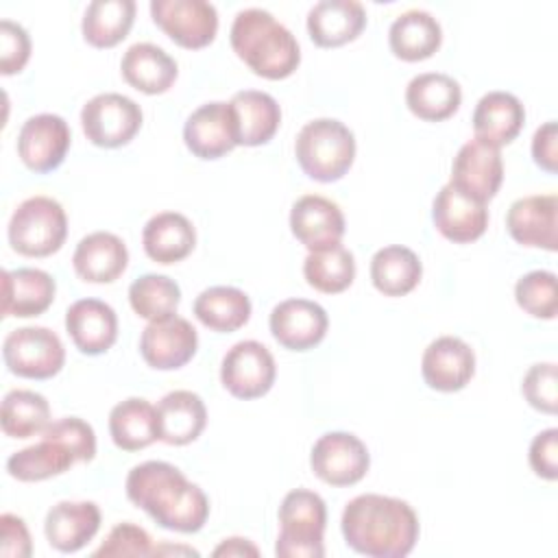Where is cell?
Returning <instances> with one entry per match:
<instances>
[{
    "label": "cell",
    "mask_w": 558,
    "mask_h": 558,
    "mask_svg": "<svg viewBox=\"0 0 558 558\" xmlns=\"http://www.w3.org/2000/svg\"><path fill=\"white\" fill-rule=\"evenodd\" d=\"M126 497L150 519L174 532H198L209 517V499L174 464L148 460L126 475Z\"/></svg>",
    "instance_id": "1"
},
{
    "label": "cell",
    "mask_w": 558,
    "mask_h": 558,
    "mask_svg": "<svg viewBox=\"0 0 558 558\" xmlns=\"http://www.w3.org/2000/svg\"><path fill=\"white\" fill-rule=\"evenodd\" d=\"M342 536L368 558H403L418 541V517L412 506L386 495H357L342 512Z\"/></svg>",
    "instance_id": "2"
},
{
    "label": "cell",
    "mask_w": 558,
    "mask_h": 558,
    "mask_svg": "<svg viewBox=\"0 0 558 558\" xmlns=\"http://www.w3.org/2000/svg\"><path fill=\"white\" fill-rule=\"evenodd\" d=\"M229 39L233 52L257 76L279 81L290 76L301 63L294 35L264 9L251 7L240 11L231 24Z\"/></svg>",
    "instance_id": "3"
},
{
    "label": "cell",
    "mask_w": 558,
    "mask_h": 558,
    "mask_svg": "<svg viewBox=\"0 0 558 558\" xmlns=\"http://www.w3.org/2000/svg\"><path fill=\"white\" fill-rule=\"evenodd\" d=\"M294 153L310 179L331 183L349 172L355 159V137L340 120L318 118L299 131Z\"/></svg>",
    "instance_id": "4"
},
{
    "label": "cell",
    "mask_w": 558,
    "mask_h": 558,
    "mask_svg": "<svg viewBox=\"0 0 558 558\" xmlns=\"http://www.w3.org/2000/svg\"><path fill=\"white\" fill-rule=\"evenodd\" d=\"M279 525L275 554L279 558H323V534L327 525V506L323 497L307 488L290 490L279 506Z\"/></svg>",
    "instance_id": "5"
},
{
    "label": "cell",
    "mask_w": 558,
    "mask_h": 558,
    "mask_svg": "<svg viewBox=\"0 0 558 558\" xmlns=\"http://www.w3.org/2000/svg\"><path fill=\"white\" fill-rule=\"evenodd\" d=\"M68 235V218L59 201L31 196L17 205L9 220V244L26 257H48L57 253Z\"/></svg>",
    "instance_id": "6"
},
{
    "label": "cell",
    "mask_w": 558,
    "mask_h": 558,
    "mask_svg": "<svg viewBox=\"0 0 558 558\" xmlns=\"http://www.w3.org/2000/svg\"><path fill=\"white\" fill-rule=\"evenodd\" d=\"M7 368L26 379H48L63 368L65 349L61 338L48 327H20L2 342Z\"/></svg>",
    "instance_id": "7"
},
{
    "label": "cell",
    "mask_w": 558,
    "mask_h": 558,
    "mask_svg": "<svg viewBox=\"0 0 558 558\" xmlns=\"http://www.w3.org/2000/svg\"><path fill=\"white\" fill-rule=\"evenodd\" d=\"M81 124L92 144L100 148H118L129 144L140 131L142 109L129 96L105 92L83 105Z\"/></svg>",
    "instance_id": "8"
},
{
    "label": "cell",
    "mask_w": 558,
    "mask_h": 558,
    "mask_svg": "<svg viewBox=\"0 0 558 558\" xmlns=\"http://www.w3.org/2000/svg\"><path fill=\"white\" fill-rule=\"evenodd\" d=\"M153 22L181 48L198 50L218 33V11L207 0H153Z\"/></svg>",
    "instance_id": "9"
},
{
    "label": "cell",
    "mask_w": 558,
    "mask_h": 558,
    "mask_svg": "<svg viewBox=\"0 0 558 558\" xmlns=\"http://www.w3.org/2000/svg\"><path fill=\"white\" fill-rule=\"evenodd\" d=\"M310 466L325 484L351 486L366 475L371 456L366 445L355 434L327 432L314 442Z\"/></svg>",
    "instance_id": "10"
},
{
    "label": "cell",
    "mask_w": 558,
    "mask_h": 558,
    "mask_svg": "<svg viewBox=\"0 0 558 558\" xmlns=\"http://www.w3.org/2000/svg\"><path fill=\"white\" fill-rule=\"evenodd\" d=\"M275 357L257 340L235 342L222 357L220 381L238 399H257L275 384Z\"/></svg>",
    "instance_id": "11"
},
{
    "label": "cell",
    "mask_w": 558,
    "mask_h": 558,
    "mask_svg": "<svg viewBox=\"0 0 558 558\" xmlns=\"http://www.w3.org/2000/svg\"><path fill=\"white\" fill-rule=\"evenodd\" d=\"M198 347V333L187 318L177 314L150 320L140 336L144 362L157 371H174L187 364Z\"/></svg>",
    "instance_id": "12"
},
{
    "label": "cell",
    "mask_w": 558,
    "mask_h": 558,
    "mask_svg": "<svg viewBox=\"0 0 558 558\" xmlns=\"http://www.w3.org/2000/svg\"><path fill=\"white\" fill-rule=\"evenodd\" d=\"M70 140V126L61 116L37 113L17 133V155L33 172H52L63 163Z\"/></svg>",
    "instance_id": "13"
},
{
    "label": "cell",
    "mask_w": 558,
    "mask_h": 558,
    "mask_svg": "<svg viewBox=\"0 0 558 558\" xmlns=\"http://www.w3.org/2000/svg\"><path fill=\"white\" fill-rule=\"evenodd\" d=\"M183 140L198 159H218L238 144V124L229 102H205L185 120Z\"/></svg>",
    "instance_id": "14"
},
{
    "label": "cell",
    "mask_w": 558,
    "mask_h": 558,
    "mask_svg": "<svg viewBox=\"0 0 558 558\" xmlns=\"http://www.w3.org/2000/svg\"><path fill=\"white\" fill-rule=\"evenodd\" d=\"M504 181V161L499 148L471 140L460 146L451 166V185L466 196L488 203Z\"/></svg>",
    "instance_id": "15"
},
{
    "label": "cell",
    "mask_w": 558,
    "mask_h": 558,
    "mask_svg": "<svg viewBox=\"0 0 558 558\" xmlns=\"http://www.w3.org/2000/svg\"><path fill=\"white\" fill-rule=\"evenodd\" d=\"M556 214H558L556 194L523 196L510 205L506 214V227L514 242L554 253L558 246Z\"/></svg>",
    "instance_id": "16"
},
{
    "label": "cell",
    "mask_w": 558,
    "mask_h": 558,
    "mask_svg": "<svg viewBox=\"0 0 558 558\" xmlns=\"http://www.w3.org/2000/svg\"><path fill=\"white\" fill-rule=\"evenodd\" d=\"M327 327V312L307 299H286L270 312V333L290 351L316 347L325 338Z\"/></svg>",
    "instance_id": "17"
},
{
    "label": "cell",
    "mask_w": 558,
    "mask_h": 558,
    "mask_svg": "<svg viewBox=\"0 0 558 558\" xmlns=\"http://www.w3.org/2000/svg\"><path fill=\"white\" fill-rule=\"evenodd\" d=\"M421 373L425 384L434 390H462L475 373V353L462 338L440 336L427 344L421 360Z\"/></svg>",
    "instance_id": "18"
},
{
    "label": "cell",
    "mask_w": 558,
    "mask_h": 558,
    "mask_svg": "<svg viewBox=\"0 0 558 558\" xmlns=\"http://www.w3.org/2000/svg\"><path fill=\"white\" fill-rule=\"evenodd\" d=\"M432 220L442 238L456 244H466L484 235L488 227V209L484 203L447 183L434 198Z\"/></svg>",
    "instance_id": "19"
},
{
    "label": "cell",
    "mask_w": 558,
    "mask_h": 558,
    "mask_svg": "<svg viewBox=\"0 0 558 558\" xmlns=\"http://www.w3.org/2000/svg\"><path fill=\"white\" fill-rule=\"evenodd\" d=\"M290 229L305 248L320 251L340 244L344 235V216L333 201L320 194H305L292 205Z\"/></svg>",
    "instance_id": "20"
},
{
    "label": "cell",
    "mask_w": 558,
    "mask_h": 558,
    "mask_svg": "<svg viewBox=\"0 0 558 558\" xmlns=\"http://www.w3.org/2000/svg\"><path fill=\"white\" fill-rule=\"evenodd\" d=\"M65 329L81 353L100 355L118 338V316L100 299H78L65 312Z\"/></svg>",
    "instance_id": "21"
},
{
    "label": "cell",
    "mask_w": 558,
    "mask_h": 558,
    "mask_svg": "<svg viewBox=\"0 0 558 558\" xmlns=\"http://www.w3.org/2000/svg\"><path fill=\"white\" fill-rule=\"evenodd\" d=\"M100 530V510L94 501H59L44 521L48 543L63 554L85 547Z\"/></svg>",
    "instance_id": "22"
},
{
    "label": "cell",
    "mask_w": 558,
    "mask_h": 558,
    "mask_svg": "<svg viewBox=\"0 0 558 558\" xmlns=\"http://www.w3.org/2000/svg\"><path fill=\"white\" fill-rule=\"evenodd\" d=\"M129 264L126 244L109 231H94L85 235L72 255V266L83 281L111 283Z\"/></svg>",
    "instance_id": "23"
},
{
    "label": "cell",
    "mask_w": 558,
    "mask_h": 558,
    "mask_svg": "<svg viewBox=\"0 0 558 558\" xmlns=\"http://www.w3.org/2000/svg\"><path fill=\"white\" fill-rule=\"evenodd\" d=\"M366 26V11L355 0H320L307 13V33L320 48L353 41Z\"/></svg>",
    "instance_id": "24"
},
{
    "label": "cell",
    "mask_w": 558,
    "mask_h": 558,
    "mask_svg": "<svg viewBox=\"0 0 558 558\" xmlns=\"http://www.w3.org/2000/svg\"><path fill=\"white\" fill-rule=\"evenodd\" d=\"M525 109L521 100L510 92L484 94L473 111L475 140L501 148L510 144L523 129Z\"/></svg>",
    "instance_id": "25"
},
{
    "label": "cell",
    "mask_w": 558,
    "mask_h": 558,
    "mask_svg": "<svg viewBox=\"0 0 558 558\" xmlns=\"http://www.w3.org/2000/svg\"><path fill=\"white\" fill-rule=\"evenodd\" d=\"M54 292L57 283L46 270H2V316H39L52 305Z\"/></svg>",
    "instance_id": "26"
},
{
    "label": "cell",
    "mask_w": 558,
    "mask_h": 558,
    "mask_svg": "<svg viewBox=\"0 0 558 558\" xmlns=\"http://www.w3.org/2000/svg\"><path fill=\"white\" fill-rule=\"evenodd\" d=\"M157 408L159 440L166 445H187L201 436L207 423V408L192 390H172L161 397Z\"/></svg>",
    "instance_id": "27"
},
{
    "label": "cell",
    "mask_w": 558,
    "mask_h": 558,
    "mask_svg": "<svg viewBox=\"0 0 558 558\" xmlns=\"http://www.w3.org/2000/svg\"><path fill=\"white\" fill-rule=\"evenodd\" d=\"M124 81L144 94H163L177 81V61L150 41L133 44L120 63Z\"/></svg>",
    "instance_id": "28"
},
{
    "label": "cell",
    "mask_w": 558,
    "mask_h": 558,
    "mask_svg": "<svg viewBox=\"0 0 558 558\" xmlns=\"http://www.w3.org/2000/svg\"><path fill=\"white\" fill-rule=\"evenodd\" d=\"M462 102L460 83L442 72L416 74L405 87L408 109L427 122L451 118Z\"/></svg>",
    "instance_id": "29"
},
{
    "label": "cell",
    "mask_w": 558,
    "mask_h": 558,
    "mask_svg": "<svg viewBox=\"0 0 558 558\" xmlns=\"http://www.w3.org/2000/svg\"><path fill=\"white\" fill-rule=\"evenodd\" d=\"M142 244L153 262L174 264L194 251L196 231L183 214L159 211L144 225Z\"/></svg>",
    "instance_id": "30"
},
{
    "label": "cell",
    "mask_w": 558,
    "mask_h": 558,
    "mask_svg": "<svg viewBox=\"0 0 558 558\" xmlns=\"http://www.w3.org/2000/svg\"><path fill=\"white\" fill-rule=\"evenodd\" d=\"M229 105L235 116L240 146H262L272 140L281 122V109L270 94L242 89L233 94Z\"/></svg>",
    "instance_id": "31"
},
{
    "label": "cell",
    "mask_w": 558,
    "mask_h": 558,
    "mask_svg": "<svg viewBox=\"0 0 558 558\" xmlns=\"http://www.w3.org/2000/svg\"><path fill=\"white\" fill-rule=\"evenodd\" d=\"M440 41L442 28L438 20L423 9H410L397 15L388 31L390 50L403 61H423L432 57Z\"/></svg>",
    "instance_id": "32"
},
{
    "label": "cell",
    "mask_w": 558,
    "mask_h": 558,
    "mask_svg": "<svg viewBox=\"0 0 558 558\" xmlns=\"http://www.w3.org/2000/svg\"><path fill=\"white\" fill-rule=\"evenodd\" d=\"M109 434L118 449L140 451L159 440L157 408L142 399L129 397L109 412Z\"/></svg>",
    "instance_id": "33"
},
{
    "label": "cell",
    "mask_w": 558,
    "mask_h": 558,
    "mask_svg": "<svg viewBox=\"0 0 558 558\" xmlns=\"http://www.w3.org/2000/svg\"><path fill=\"white\" fill-rule=\"evenodd\" d=\"M423 275L418 255L401 244L379 248L371 259V281L386 296H403L412 292Z\"/></svg>",
    "instance_id": "34"
},
{
    "label": "cell",
    "mask_w": 558,
    "mask_h": 558,
    "mask_svg": "<svg viewBox=\"0 0 558 558\" xmlns=\"http://www.w3.org/2000/svg\"><path fill=\"white\" fill-rule=\"evenodd\" d=\"M194 314L207 329L229 333L248 323L251 299L240 288L211 286L196 296Z\"/></svg>",
    "instance_id": "35"
},
{
    "label": "cell",
    "mask_w": 558,
    "mask_h": 558,
    "mask_svg": "<svg viewBox=\"0 0 558 558\" xmlns=\"http://www.w3.org/2000/svg\"><path fill=\"white\" fill-rule=\"evenodd\" d=\"M76 462L74 453L50 436H41L39 442L15 451L7 460V471L20 482H41L65 473Z\"/></svg>",
    "instance_id": "36"
},
{
    "label": "cell",
    "mask_w": 558,
    "mask_h": 558,
    "mask_svg": "<svg viewBox=\"0 0 558 558\" xmlns=\"http://www.w3.org/2000/svg\"><path fill=\"white\" fill-rule=\"evenodd\" d=\"M133 20V0H94L83 15V37L94 48H113L129 35Z\"/></svg>",
    "instance_id": "37"
},
{
    "label": "cell",
    "mask_w": 558,
    "mask_h": 558,
    "mask_svg": "<svg viewBox=\"0 0 558 558\" xmlns=\"http://www.w3.org/2000/svg\"><path fill=\"white\" fill-rule=\"evenodd\" d=\"M0 425L11 438H31L50 425V405L46 397L35 390H9L2 399Z\"/></svg>",
    "instance_id": "38"
},
{
    "label": "cell",
    "mask_w": 558,
    "mask_h": 558,
    "mask_svg": "<svg viewBox=\"0 0 558 558\" xmlns=\"http://www.w3.org/2000/svg\"><path fill=\"white\" fill-rule=\"evenodd\" d=\"M303 275L314 290L338 294L347 290L355 279V257L342 244L310 251L303 262Z\"/></svg>",
    "instance_id": "39"
},
{
    "label": "cell",
    "mask_w": 558,
    "mask_h": 558,
    "mask_svg": "<svg viewBox=\"0 0 558 558\" xmlns=\"http://www.w3.org/2000/svg\"><path fill=\"white\" fill-rule=\"evenodd\" d=\"M181 301V288L166 275H142L129 288V303L133 312L146 320L168 318L177 312Z\"/></svg>",
    "instance_id": "40"
},
{
    "label": "cell",
    "mask_w": 558,
    "mask_h": 558,
    "mask_svg": "<svg viewBox=\"0 0 558 558\" xmlns=\"http://www.w3.org/2000/svg\"><path fill=\"white\" fill-rule=\"evenodd\" d=\"M514 299L523 312L534 318L551 320L558 312L556 275L551 270H532L514 286Z\"/></svg>",
    "instance_id": "41"
},
{
    "label": "cell",
    "mask_w": 558,
    "mask_h": 558,
    "mask_svg": "<svg viewBox=\"0 0 558 558\" xmlns=\"http://www.w3.org/2000/svg\"><path fill=\"white\" fill-rule=\"evenodd\" d=\"M41 436H50L65 445L74 453L76 462H89L96 456V434L92 425L78 416H63L59 421H52L41 432Z\"/></svg>",
    "instance_id": "42"
},
{
    "label": "cell",
    "mask_w": 558,
    "mask_h": 558,
    "mask_svg": "<svg viewBox=\"0 0 558 558\" xmlns=\"http://www.w3.org/2000/svg\"><path fill=\"white\" fill-rule=\"evenodd\" d=\"M521 392L525 401L545 414H556V364L554 362H541L532 364L521 381Z\"/></svg>",
    "instance_id": "43"
},
{
    "label": "cell",
    "mask_w": 558,
    "mask_h": 558,
    "mask_svg": "<svg viewBox=\"0 0 558 558\" xmlns=\"http://www.w3.org/2000/svg\"><path fill=\"white\" fill-rule=\"evenodd\" d=\"M94 556H153V538L144 527L124 521L107 534L105 543L94 551Z\"/></svg>",
    "instance_id": "44"
},
{
    "label": "cell",
    "mask_w": 558,
    "mask_h": 558,
    "mask_svg": "<svg viewBox=\"0 0 558 558\" xmlns=\"http://www.w3.org/2000/svg\"><path fill=\"white\" fill-rule=\"evenodd\" d=\"M0 70L2 74L20 72L31 57V39L24 26L11 20L0 22Z\"/></svg>",
    "instance_id": "45"
},
{
    "label": "cell",
    "mask_w": 558,
    "mask_h": 558,
    "mask_svg": "<svg viewBox=\"0 0 558 558\" xmlns=\"http://www.w3.org/2000/svg\"><path fill=\"white\" fill-rule=\"evenodd\" d=\"M530 466L532 471L554 482L558 477V429L549 427L534 436L530 445Z\"/></svg>",
    "instance_id": "46"
},
{
    "label": "cell",
    "mask_w": 558,
    "mask_h": 558,
    "mask_svg": "<svg viewBox=\"0 0 558 558\" xmlns=\"http://www.w3.org/2000/svg\"><path fill=\"white\" fill-rule=\"evenodd\" d=\"M0 527H2L0 556H4V558H28L33 554V545H31L26 523L20 517H15L11 512H4L0 517Z\"/></svg>",
    "instance_id": "47"
},
{
    "label": "cell",
    "mask_w": 558,
    "mask_h": 558,
    "mask_svg": "<svg viewBox=\"0 0 558 558\" xmlns=\"http://www.w3.org/2000/svg\"><path fill=\"white\" fill-rule=\"evenodd\" d=\"M532 157L545 172L554 174L558 170V126L554 120L536 129L532 137Z\"/></svg>",
    "instance_id": "48"
},
{
    "label": "cell",
    "mask_w": 558,
    "mask_h": 558,
    "mask_svg": "<svg viewBox=\"0 0 558 558\" xmlns=\"http://www.w3.org/2000/svg\"><path fill=\"white\" fill-rule=\"evenodd\" d=\"M259 549L246 541V538H240V536H233V538H225L216 549H214V556H257Z\"/></svg>",
    "instance_id": "49"
}]
</instances>
